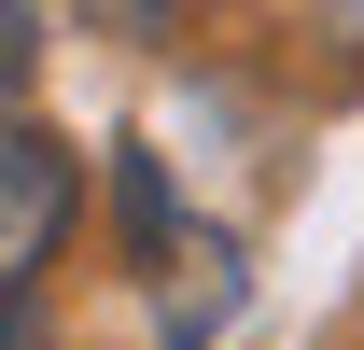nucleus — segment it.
I'll return each mask as SVG.
<instances>
[{
    "label": "nucleus",
    "instance_id": "obj_1",
    "mask_svg": "<svg viewBox=\"0 0 364 350\" xmlns=\"http://www.w3.org/2000/svg\"><path fill=\"white\" fill-rule=\"evenodd\" d=\"M70 196H85L70 140H43L28 112H0V295H28V266L70 238Z\"/></svg>",
    "mask_w": 364,
    "mask_h": 350
},
{
    "label": "nucleus",
    "instance_id": "obj_3",
    "mask_svg": "<svg viewBox=\"0 0 364 350\" xmlns=\"http://www.w3.org/2000/svg\"><path fill=\"white\" fill-rule=\"evenodd\" d=\"M43 70V0H0V98Z\"/></svg>",
    "mask_w": 364,
    "mask_h": 350
},
{
    "label": "nucleus",
    "instance_id": "obj_2",
    "mask_svg": "<svg viewBox=\"0 0 364 350\" xmlns=\"http://www.w3.org/2000/svg\"><path fill=\"white\" fill-rule=\"evenodd\" d=\"M98 28H112V43H168L182 14H210V0H85Z\"/></svg>",
    "mask_w": 364,
    "mask_h": 350
},
{
    "label": "nucleus",
    "instance_id": "obj_4",
    "mask_svg": "<svg viewBox=\"0 0 364 350\" xmlns=\"http://www.w3.org/2000/svg\"><path fill=\"white\" fill-rule=\"evenodd\" d=\"M0 350H43V322H28V308H14V295H0Z\"/></svg>",
    "mask_w": 364,
    "mask_h": 350
}]
</instances>
